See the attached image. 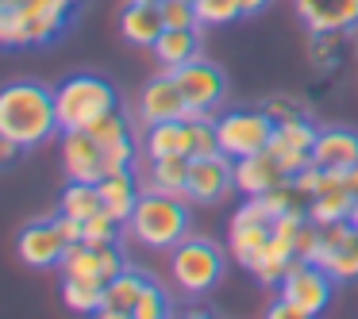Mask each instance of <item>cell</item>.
Instances as JSON below:
<instances>
[{"label": "cell", "mask_w": 358, "mask_h": 319, "mask_svg": "<svg viewBox=\"0 0 358 319\" xmlns=\"http://www.w3.org/2000/svg\"><path fill=\"white\" fill-rule=\"evenodd\" d=\"M327 273H331L335 281H350V277H358V223H355V231H350V239L343 242L339 250H335V254H327L324 262Z\"/></svg>", "instance_id": "cell-28"}, {"label": "cell", "mask_w": 358, "mask_h": 319, "mask_svg": "<svg viewBox=\"0 0 358 319\" xmlns=\"http://www.w3.org/2000/svg\"><path fill=\"white\" fill-rule=\"evenodd\" d=\"M101 185V200H104V212L108 216H116L120 223H127L135 212V204H139V185H135V173L131 170H120V173H108L104 181H96Z\"/></svg>", "instance_id": "cell-23"}, {"label": "cell", "mask_w": 358, "mask_h": 319, "mask_svg": "<svg viewBox=\"0 0 358 319\" xmlns=\"http://www.w3.org/2000/svg\"><path fill=\"white\" fill-rule=\"evenodd\" d=\"M316 127L308 124V119H293V124H278V131H273L270 139V150L281 158V165L289 170V177L293 173H301L304 165H312V147H316Z\"/></svg>", "instance_id": "cell-15"}, {"label": "cell", "mask_w": 358, "mask_h": 319, "mask_svg": "<svg viewBox=\"0 0 358 319\" xmlns=\"http://www.w3.org/2000/svg\"><path fill=\"white\" fill-rule=\"evenodd\" d=\"M127 227H131V235L143 242V246H155V250L178 246V242L185 239V227H189L185 196L147 188V193L139 196V204H135Z\"/></svg>", "instance_id": "cell-2"}, {"label": "cell", "mask_w": 358, "mask_h": 319, "mask_svg": "<svg viewBox=\"0 0 358 319\" xmlns=\"http://www.w3.org/2000/svg\"><path fill=\"white\" fill-rule=\"evenodd\" d=\"M62 277H101V265H96V246H89V242H73L70 250H66L62 258Z\"/></svg>", "instance_id": "cell-29"}, {"label": "cell", "mask_w": 358, "mask_h": 319, "mask_svg": "<svg viewBox=\"0 0 358 319\" xmlns=\"http://www.w3.org/2000/svg\"><path fill=\"white\" fill-rule=\"evenodd\" d=\"M270 0H239V8H243V16H258V12L266 8Z\"/></svg>", "instance_id": "cell-37"}, {"label": "cell", "mask_w": 358, "mask_h": 319, "mask_svg": "<svg viewBox=\"0 0 358 319\" xmlns=\"http://www.w3.org/2000/svg\"><path fill=\"white\" fill-rule=\"evenodd\" d=\"M120 31H124L127 43L135 47H155L158 35L166 31V20L158 4H147V0H131L124 12H120Z\"/></svg>", "instance_id": "cell-20"}, {"label": "cell", "mask_w": 358, "mask_h": 319, "mask_svg": "<svg viewBox=\"0 0 358 319\" xmlns=\"http://www.w3.org/2000/svg\"><path fill=\"white\" fill-rule=\"evenodd\" d=\"M227 188H235V162L224 154V150L189 162V188H185L189 200L212 204V200H220Z\"/></svg>", "instance_id": "cell-10"}, {"label": "cell", "mask_w": 358, "mask_h": 319, "mask_svg": "<svg viewBox=\"0 0 358 319\" xmlns=\"http://www.w3.org/2000/svg\"><path fill=\"white\" fill-rule=\"evenodd\" d=\"M312 162L320 170H335L347 173L358 165V135L347 131V127H327V131L316 135V147H312Z\"/></svg>", "instance_id": "cell-18"}, {"label": "cell", "mask_w": 358, "mask_h": 319, "mask_svg": "<svg viewBox=\"0 0 358 319\" xmlns=\"http://www.w3.org/2000/svg\"><path fill=\"white\" fill-rule=\"evenodd\" d=\"M158 8H162L166 27H201L193 0H158Z\"/></svg>", "instance_id": "cell-33"}, {"label": "cell", "mask_w": 358, "mask_h": 319, "mask_svg": "<svg viewBox=\"0 0 358 319\" xmlns=\"http://www.w3.org/2000/svg\"><path fill=\"white\" fill-rule=\"evenodd\" d=\"M162 316H170V296L155 281H147L139 292V304H135V319H162Z\"/></svg>", "instance_id": "cell-32"}, {"label": "cell", "mask_w": 358, "mask_h": 319, "mask_svg": "<svg viewBox=\"0 0 358 319\" xmlns=\"http://www.w3.org/2000/svg\"><path fill=\"white\" fill-rule=\"evenodd\" d=\"M270 227L273 223H231V235H227V246H231V258L239 265H255V258L262 254V246L270 242Z\"/></svg>", "instance_id": "cell-25"}, {"label": "cell", "mask_w": 358, "mask_h": 319, "mask_svg": "<svg viewBox=\"0 0 358 319\" xmlns=\"http://www.w3.org/2000/svg\"><path fill=\"white\" fill-rule=\"evenodd\" d=\"M173 81H178L181 96H185L189 108H201V112H216V104L224 101L227 93V81H224V70L212 62H204V58H193V62L178 66V70H170Z\"/></svg>", "instance_id": "cell-8"}, {"label": "cell", "mask_w": 358, "mask_h": 319, "mask_svg": "<svg viewBox=\"0 0 358 319\" xmlns=\"http://www.w3.org/2000/svg\"><path fill=\"white\" fill-rule=\"evenodd\" d=\"M189 154H166V158H150V188L158 193H173V196H185L189 188ZM189 200V196H185Z\"/></svg>", "instance_id": "cell-24"}, {"label": "cell", "mask_w": 358, "mask_h": 319, "mask_svg": "<svg viewBox=\"0 0 358 319\" xmlns=\"http://www.w3.org/2000/svg\"><path fill=\"white\" fill-rule=\"evenodd\" d=\"M116 231H120V219L101 208L96 216L85 219V235H81V242H89V246H108V242H116Z\"/></svg>", "instance_id": "cell-31"}, {"label": "cell", "mask_w": 358, "mask_h": 319, "mask_svg": "<svg viewBox=\"0 0 358 319\" xmlns=\"http://www.w3.org/2000/svg\"><path fill=\"white\" fill-rule=\"evenodd\" d=\"M193 8H196L201 27H224V24L243 16L239 0H193Z\"/></svg>", "instance_id": "cell-30"}, {"label": "cell", "mask_w": 358, "mask_h": 319, "mask_svg": "<svg viewBox=\"0 0 358 319\" xmlns=\"http://www.w3.org/2000/svg\"><path fill=\"white\" fill-rule=\"evenodd\" d=\"M101 296H104V281H96V277H66L62 300L70 304L73 311H89V316H96Z\"/></svg>", "instance_id": "cell-27"}, {"label": "cell", "mask_w": 358, "mask_h": 319, "mask_svg": "<svg viewBox=\"0 0 358 319\" xmlns=\"http://www.w3.org/2000/svg\"><path fill=\"white\" fill-rule=\"evenodd\" d=\"M143 285H147V277H143V273H135V269H124V273H116L112 281H104V296H101L96 316H101V319L135 316V304H139Z\"/></svg>", "instance_id": "cell-19"}, {"label": "cell", "mask_w": 358, "mask_h": 319, "mask_svg": "<svg viewBox=\"0 0 358 319\" xmlns=\"http://www.w3.org/2000/svg\"><path fill=\"white\" fill-rule=\"evenodd\" d=\"M62 170L70 181H104L108 177V150L85 127L62 131Z\"/></svg>", "instance_id": "cell-9"}, {"label": "cell", "mask_w": 358, "mask_h": 319, "mask_svg": "<svg viewBox=\"0 0 358 319\" xmlns=\"http://www.w3.org/2000/svg\"><path fill=\"white\" fill-rule=\"evenodd\" d=\"M147 4H158V0H147Z\"/></svg>", "instance_id": "cell-39"}, {"label": "cell", "mask_w": 358, "mask_h": 319, "mask_svg": "<svg viewBox=\"0 0 358 319\" xmlns=\"http://www.w3.org/2000/svg\"><path fill=\"white\" fill-rule=\"evenodd\" d=\"M66 250H70V242L62 239V231H58L55 219H43V223H31L20 231L16 239V254L24 265H31V269H50V265H62Z\"/></svg>", "instance_id": "cell-11"}, {"label": "cell", "mask_w": 358, "mask_h": 319, "mask_svg": "<svg viewBox=\"0 0 358 319\" xmlns=\"http://www.w3.org/2000/svg\"><path fill=\"white\" fill-rule=\"evenodd\" d=\"M55 104L62 131H81V127L96 124L101 116L116 112V89L104 77H93V73H73L55 89Z\"/></svg>", "instance_id": "cell-3"}, {"label": "cell", "mask_w": 358, "mask_h": 319, "mask_svg": "<svg viewBox=\"0 0 358 319\" xmlns=\"http://www.w3.org/2000/svg\"><path fill=\"white\" fill-rule=\"evenodd\" d=\"M347 181H350V188H355V200H358V165H355V170H347Z\"/></svg>", "instance_id": "cell-38"}, {"label": "cell", "mask_w": 358, "mask_h": 319, "mask_svg": "<svg viewBox=\"0 0 358 319\" xmlns=\"http://www.w3.org/2000/svg\"><path fill=\"white\" fill-rule=\"evenodd\" d=\"M55 131H62L55 89L39 81H16L0 93V135L4 139H16L24 150H31L47 142Z\"/></svg>", "instance_id": "cell-1"}, {"label": "cell", "mask_w": 358, "mask_h": 319, "mask_svg": "<svg viewBox=\"0 0 358 319\" xmlns=\"http://www.w3.org/2000/svg\"><path fill=\"white\" fill-rule=\"evenodd\" d=\"M101 208H104V200H101V185H96V181H70V185L62 188V200H58V212L81 219V223H85L89 216H96Z\"/></svg>", "instance_id": "cell-26"}, {"label": "cell", "mask_w": 358, "mask_h": 319, "mask_svg": "<svg viewBox=\"0 0 358 319\" xmlns=\"http://www.w3.org/2000/svg\"><path fill=\"white\" fill-rule=\"evenodd\" d=\"M216 131H220V150L231 162H239V158H250L270 147L278 124H273V116L266 108L262 112H227V116L216 119Z\"/></svg>", "instance_id": "cell-5"}, {"label": "cell", "mask_w": 358, "mask_h": 319, "mask_svg": "<svg viewBox=\"0 0 358 319\" xmlns=\"http://www.w3.org/2000/svg\"><path fill=\"white\" fill-rule=\"evenodd\" d=\"M96 265H101V277L112 281L116 273H124V254H120L116 242H108V246H96Z\"/></svg>", "instance_id": "cell-35"}, {"label": "cell", "mask_w": 358, "mask_h": 319, "mask_svg": "<svg viewBox=\"0 0 358 319\" xmlns=\"http://www.w3.org/2000/svg\"><path fill=\"white\" fill-rule=\"evenodd\" d=\"M355 188H350L347 173H335V170H324L316 193H312V204H308V219L316 223H335V219H350L355 212Z\"/></svg>", "instance_id": "cell-12"}, {"label": "cell", "mask_w": 358, "mask_h": 319, "mask_svg": "<svg viewBox=\"0 0 358 319\" xmlns=\"http://www.w3.org/2000/svg\"><path fill=\"white\" fill-rule=\"evenodd\" d=\"M185 96H181L173 73L166 70L162 77H155L147 89L139 93V119L143 124H162V119H185Z\"/></svg>", "instance_id": "cell-16"}, {"label": "cell", "mask_w": 358, "mask_h": 319, "mask_svg": "<svg viewBox=\"0 0 358 319\" xmlns=\"http://www.w3.org/2000/svg\"><path fill=\"white\" fill-rule=\"evenodd\" d=\"M301 24L316 31H355L358 27V0H293Z\"/></svg>", "instance_id": "cell-13"}, {"label": "cell", "mask_w": 358, "mask_h": 319, "mask_svg": "<svg viewBox=\"0 0 358 319\" xmlns=\"http://www.w3.org/2000/svg\"><path fill=\"white\" fill-rule=\"evenodd\" d=\"M143 147H147L150 158H166V154H189L193 158V124H189V119H162V124H150Z\"/></svg>", "instance_id": "cell-21"}, {"label": "cell", "mask_w": 358, "mask_h": 319, "mask_svg": "<svg viewBox=\"0 0 358 319\" xmlns=\"http://www.w3.org/2000/svg\"><path fill=\"white\" fill-rule=\"evenodd\" d=\"M331 273L324 269L320 262H304V258H293V265H289L285 281H281V292L285 300H293L296 308L304 311V319L320 316V311L331 304Z\"/></svg>", "instance_id": "cell-6"}, {"label": "cell", "mask_w": 358, "mask_h": 319, "mask_svg": "<svg viewBox=\"0 0 358 319\" xmlns=\"http://www.w3.org/2000/svg\"><path fill=\"white\" fill-rule=\"evenodd\" d=\"M266 112L273 116V124H293V119H308V108L301 101H289V96H273L266 104Z\"/></svg>", "instance_id": "cell-34"}, {"label": "cell", "mask_w": 358, "mask_h": 319, "mask_svg": "<svg viewBox=\"0 0 358 319\" xmlns=\"http://www.w3.org/2000/svg\"><path fill=\"white\" fill-rule=\"evenodd\" d=\"M170 273L185 296H208L224 277V254L204 239H181L170 246Z\"/></svg>", "instance_id": "cell-4"}, {"label": "cell", "mask_w": 358, "mask_h": 319, "mask_svg": "<svg viewBox=\"0 0 358 319\" xmlns=\"http://www.w3.org/2000/svg\"><path fill=\"white\" fill-rule=\"evenodd\" d=\"M150 50L166 70H178V66L201 58V27H166Z\"/></svg>", "instance_id": "cell-22"}, {"label": "cell", "mask_w": 358, "mask_h": 319, "mask_svg": "<svg viewBox=\"0 0 358 319\" xmlns=\"http://www.w3.org/2000/svg\"><path fill=\"white\" fill-rule=\"evenodd\" d=\"M281 181H289V170L281 165V158L273 154L270 147L235 162V188H239L243 196H262V193H270V188H278Z\"/></svg>", "instance_id": "cell-14"}, {"label": "cell", "mask_w": 358, "mask_h": 319, "mask_svg": "<svg viewBox=\"0 0 358 319\" xmlns=\"http://www.w3.org/2000/svg\"><path fill=\"white\" fill-rule=\"evenodd\" d=\"M20 150H24V147H20L16 139H4V135H0V162H4V165H12V162H16V154H20Z\"/></svg>", "instance_id": "cell-36"}, {"label": "cell", "mask_w": 358, "mask_h": 319, "mask_svg": "<svg viewBox=\"0 0 358 319\" xmlns=\"http://www.w3.org/2000/svg\"><path fill=\"white\" fill-rule=\"evenodd\" d=\"M66 27V20L27 4H0V43L4 47H43Z\"/></svg>", "instance_id": "cell-7"}, {"label": "cell", "mask_w": 358, "mask_h": 319, "mask_svg": "<svg viewBox=\"0 0 358 319\" xmlns=\"http://www.w3.org/2000/svg\"><path fill=\"white\" fill-rule=\"evenodd\" d=\"M85 131L93 135L104 150H108V173L131 170V162H135V139H131V127L124 124V116L108 112V116H101L96 124H89Z\"/></svg>", "instance_id": "cell-17"}]
</instances>
